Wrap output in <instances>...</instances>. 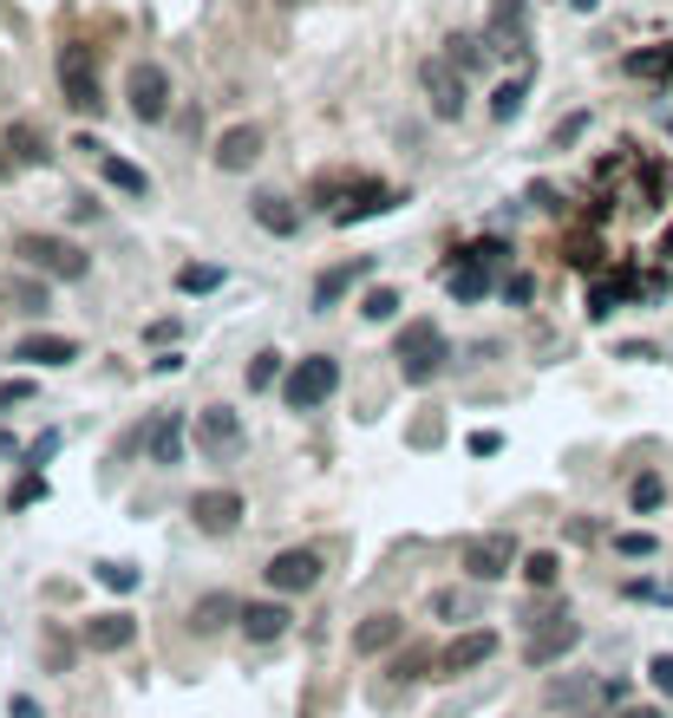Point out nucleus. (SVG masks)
Instances as JSON below:
<instances>
[{
    "label": "nucleus",
    "instance_id": "nucleus-4",
    "mask_svg": "<svg viewBox=\"0 0 673 718\" xmlns=\"http://www.w3.org/2000/svg\"><path fill=\"white\" fill-rule=\"evenodd\" d=\"M60 92H66V105H73L78 118H98L105 112V92H98V60H92V46H60Z\"/></svg>",
    "mask_w": 673,
    "mask_h": 718
},
{
    "label": "nucleus",
    "instance_id": "nucleus-22",
    "mask_svg": "<svg viewBox=\"0 0 673 718\" xmlns=\"http://www.w3.org/2000/svg\"><path fill=\"white\" fill-rule=\"evenodd\" d=\"M399 634H406V627H399V614H374V621H360V627H354V653H367V659H374V653H386V646H399Z\"/></svg>",
    "mask_w": 673,
    "mask_h": 718
},
{
    "label": "nucleus",
    "instance_id": "nucleus-28",
    "mask_svg": "<svg viewBox=\"0 0 673 718\" xmlns=\"http://www.w3.org/2000/svg\"><path fill=\"white\" fill-rule=\"evenodd\" d=\"M628 503H634V516H648V509H661V503H667V484H661L654 471H641V477L628 484Z\"/></svg>",
    "mask_w": 673,
    "mask_h": 718
},
{
    "label": "nucleus",
    "instance_id": "nucleus-33",
    "mask_svg": "<svg viewBox=\"0 0 673 718\" xmlns=\"http://www.w3.org/2000/svg\"><path fill=\"white\" fill-rule=\"evenodd\" d=\"M360 314H367V320H392V314H399V287H367V294H360Z\"/></svg>",
    "mask_w": 673,
    "mask_h": 718
},
{
    "label": "nucleus",
    "instance_id": "nucleus-17",
    "mask_svg": "<svg viewBox=\"0 0 673 718\" xmlns=\"http://www.w3.org/2000/svg\"><path fill=\"white\" fill-rule=\"evenodd\" d=\"M491 275H497V268H484L471 249H458V255H451V268H445V282H451V294H458V300H484V294H491Z\"/></svg>",
    "mask_w": 673,
    "mask_h": 718
},
{
    "label": "nucleus",
    "instance_id": "nucleus-14",
    "mask_svg": "<svg viewBox=\"0 0 673 718\" xmlns=\"http://www.w3.org/2000/svg\"><path fill=\"white\" fill-rule=\"evenodd\" d=\"M190 516H197L203 536H229V529L242 522V497H235V490H197V497H190Z\"/></svg>",
    "mask_w": 673,
    "mask_h": 718
},
{
    "label": "nucleus",
    "instance_id": "nucleus-6",
    "mask_svg": "<svg viewBox=\"0 0 673 718\" xmlns=\"http://www.w3.org/2000/svg\"><path fill=\"white\" fill-rule=\"evenodd\" d=\"M125 98H132V112H138L145 125H157V118L170 112V72L157 66V60H138L132 78H125Z\"/></svg>",
    "mask_w": 673,
    "mask_h": 718
},
{
    "label": "nucleus",
    "instance_id": "nucleus-38",
    "mask_svg": "<svg viewBox=\"0 0 673 718\" xmlns=\"http://www.w3.org/2000/svg\"><path fill=\"white\" fill-rule=\"evenodd\" d=\"M589 693H596V679H562V686H549V706H576Z\"/></svg>",
    "mask_w": 673,
    "mask_h": 718
},
{
    "label": "nucleus",
    "instance_id": "nucleus-12",
    "mask_svg": "<svg viewBox=\"0 0 673 718\" xmlns=\"http://www.w3.org/2000/svg\"><path fill=\"white\" fill-rule=\"evenodd\" d=\"M511 562H517V542H511L504 529L464 549V574H471V581H504V574H511Z\"/></svg>",
    "mask_w": 673,
    "mask_h": 718
},
{
    "label": "nucleus",
    "instance_id": "nucleus-15",
    "mask_svg": "<svg viewBox=\"0 0 673 718\" xmlns=\"http://www.w3.org/2000/svg\"><path fill=\"white\" fill-rule=\"evenodd\" d=\"M132 641H138V621H132L125 608H118V614H92V621H85V646H92V653H125Z\"/></svg>",
    "mask_w": 673,
    "mask_h": 718
},
{
    "label": "nucleus",
    "instance_id": "nucleus-19",
    "mask_svg": "<svg viewBox=\"0 0 673 718\" xmlns=\"http://www.w3.org/2000/svg\"><path fill=\"white\" fill-rule=\"evenodd\" d=\"M7 150H13V163H27V170H40V163H53V144H46V131H40L33 118H20V125H7Z\"/></svg>",
    "mask_w": 673,
    "mask_h": 718
},
{
    "label": "nucleus",
    "instance_id": "nucleus-35",
    "mask_svg": "<svg viewBox=\"0 0 673 718\" xmlns=\"http://www.w3.org/2000/svg\"><path fill=\"white\" fill-rule=\"evenodd\" d=\"M569 268H582V275H596V268H601V242H596V235H589V242H582V235L569 242Z\"/></svg>",
    "mask_w": 673,
    "mask_h": 718
},
{
    "label": "nucleus",
    "instance_id": "nucleus-31",
    "mask_svg": "<svg viewBox=\"0 0 673 718\" xmlns=\"http://www.w3.org/2000/svg\"><path fill=\"white\" fill-rule=\"evenodd\" d=\"M628 72H641V78H673V46H648V53H634Z\"/></svg>",
    "mask_w": 673,
    "mask_h": 718
},
{
    "label": "nucleus",
    "instance_id": "nucleus-9",
    "mask_svg": "<svg viewBox=\"0 0 673 718\" xmlns=\"http://www.w3.org/2000/svg\"><path fill=\"white\" fill-rule=\"evenodd\" d=\"M497 653V627H471V634H458V641L439 646V679H458V673H477L484 659Z\"/></svg>",
    "mask_w": 673,
    "mask_h": 718
},
{
    "label": "nucleus",
    "instance_id": "nucleus-10",
    "mask_svg": "<svg viewBox=\"0 0 673 718\" xmlns=\"http://www.w3.org/2000/svg\"><path fill=\"white\" fill-rule=\"evenodd\" d=\"M197 444H203L210 457H235V451L249 444V431H242V419H235L229 405H210V412H197Z\"/></svg>",
    "mask_w": 673,
    "mask_h": 718
},
{
    "label": "nucleus",
    "instance_id": "nucleus-16",
    "mask_svg": "<svg viewBox=\"0 0 673 718\" xmlns=\"http://www.w3.org/2000/svg\"><path fill=\"white\" fill-rule=\"evenodd\" d=\"M13 359H27V366H73L78 340H66V334H27V340H13Z\"/></svg>",
    "mask_w": 673,
    "mask_h": 718
},
{
    "label": "nucleus",
    "instance_id": "nucleus-26",
    "mask_svg": "<svg viewBox=\"0 0 673 718\" xmlns=\"http://www.w3.org/2000/svg\"><path fill=\"white\" fill-rule=\"evenodd\" d=\"M524 98H529V85H524V78H504V85L491 92V118H497V125H511V118L524 112Z\"/></svg>",
    "mask_w": 673,
    "mask_h": 718
},
{
    "label": "nucleus",
    "instance_id": "nucleus-18",
    "mask_svg": "<svg viewBox=\"0 0 673 718\" xmlns=\"http://www.w3.org/2000/svg\"><path fill=\"white\" fill-rule=\"evenodd\" d=\"M288 621H295V614H288L282 601H242V634H249V641H282Z\"/></svg>",
    "mask_w": 673,
    "mask_h": 718
},
{
    "label": "nucleus",
    "instance_id": "nucleus-21",
    "mask_svg": "<svg viewBox=\"0 0 673 718\" xmlns=\"http://www.w3.org/2000/svg\"><path fill=\"white\" fill-rule=\"evenodd\" d=\"M249 215H255L269 235H295V229H301V210L288 203V197H275V190H262V197L249 203Z\"/></svg>",
    "mask_w": 673,
    "mask_h": 718
},
{
    "label": "nucleus",
    "instance_id": "nucleus-32",
    "mask_svg": "<svg viewBox=\"0 0 673 718\" xmlns=\"http://www.w3.org/2000/svg\"><path fill=\"white\" fill-rule=\"evenodd\" d=\"M177 287H183V294H210V287H223V268H217V262H190V268L177 275Z\"/></svg>",
    "mask_w": 673,
    "mask_h": 718
},
{
    "label": "nucleus",
    "instance_id": "nucleus-3",
    "mask_svg": "<svg viewBox=\"0 0 673 718\" xmlns=\"http://www.w3.org/2000/svg\"><path fill=\"white\" fill-rule=\"evenodd\" d=\"M334 386H340V359L307 353V359H295L288 379H282V405H288V412H314V405L334 399Z\"/></svg>",
    "mask_w": 673,
    "mask_h": 718
},
{
    "label": "nucleus",
    "instance_id": "nucleus-37",
    "mask_svg": "<svg viewBox=\"0 0 673 718\" xmlns=\"http://www.w3.org/2000/svg\"><path fill=\"white\" fill-rule=\"evenodd\" d=\"M445 46H451L445 60H451V66H458V72H471V66H477V40H471V33H451Z\"/></svg>",
    "mask_w": 673,
    "mask_h": 718
},
{
    "label": "nucleus",
    "instance_id": "nucleus-36",
    "mask_svg": "<svg viewBox=\"0 0 673 718\" xmlns=\"http://www.w3.org/2000/svg\"><path fill=\"white\" fill-rule=\"evenodd\" d=\"M98 581L118 588V594H132V588H138V569H132V562H98Z\"/></svg>",
    "mask_w": 673,
    "mask_h": 718
},
{
    "label": "nucleus",
    "instance_id": "nucleus-46",
    "mask_svg": "<svg viewBox=\"0 0 673 718\" xmlns=\"http://www.w3.org/2000/svg\"><path fill=\"white\" fill-rule=\"evenodd\" d=\"M471 451L491 457V451H504V437H497V431H471Z\"/></svg>",
    "mask_w": 673,
    "mask_h": 718
},
{
    "label": "nucleus",
    "instance_id": "nucleus-27",
    "mask_svg": "<svg viewBox=\"0 0 673 718\" xmlns=\"http://www.w3.org/2000/svg\"><path fill=\"white\" fill-rule=\"evenodd\" d=\"M242 379H249V392H269L275 379H288V372H282V353H275V347H262V353L249 359V372H242Z\"/></svg>",
    "mask_w": 673,
    "mask_h": 718
},
{
    "label": "nucleus",
    "instance_id": "nucleus-13",
    "mask_svg": "<svg viewBox=\"0 0 673 718\" xmlns=\"http://www.w3.org/2000/svg\"><path fill=\"white\" fill-rule=\"evenodd\" d=\"M484 46H491V53H524V46H529L524 0H497V7H491V27H484Z\"/></svg>",
    "mask_w": 673,
    "mask_h": 718
},
{
    "label": "nucleus",
    "instance_id": "nucleus-42",
    "mask_svg": "<svg viewBox=\"0 0 673 718\" xmlns=\"http://www.w3.org/2000/svg\"><path fill=\"white\" fill-rule=\"evenodd\" d=\"M504 300H511V307H529V300H536V275H511V282H504Z\"/></svg>",
    "mask_w": 673,
    "mask_h": 718
},
{
    "label": "nucleus",
    "instance_id": "nucleus-1",
    "mask_svg": "<svg viewBox=\"0 0 673 718\" xmlns=\"http://www.w3.org/2000/svg\"><path fill=\"white\" fill-rule=\"evenodd\" d=\"M13 255H20L27 268L53 275V282H85V275H92V255H85L78 242H66V235H46V229L13 235Z\"/></svg>",
    "mask_w": 673,
    "mask_h": 718
},
{
    "label": "nucleus",
    "instance_id": "nucleus-24",
    "mask_svg": "<svg viewBox=\"0 0 673 718\" xmlns=\"http://www.w3.org/2000/svg\"><path fill=\"white\" fill-rule=\"evenodd\" d=\"M360 275H367V262H347V268H327V275L314 282V307H334V300H340L347 287L360 282Z\"/></svg>",
    "mask_w": 673,
    "mask_h": 718
},
{
    "label": "nucleus",
    "instance_id": "nucleus-2",
    "mask_svg": "<svg viewBox=\"0 0 673 718\" xmlns=\"http://www.w3.org/2000/svg\"><path fill=\"white\" fill-rule=\"evenodd\" d=\"M392 359H399L406 386H425V379H439V372H445V334H439L432 320H412V327H399Z\"/></svg>",
    "mask_w": 673,
    "mask_h": 718
},
{
    "label": "nucleus",
    "instance_id": "nucleus-45",
    "mask_svg": "<svg viewBox=\"0 0 673 718\" xmlns=\"http://www.w3.org/2000/svg\"><path fill=\"white\" fill-rule=\"evenodd\" d=\"M13 300H20V307H27V314H40V307H46V287L20 282V287H13Z\"/></svg>",
    "mask_w": 673,
    "mask_h": 718
},
{
    "label": "nucleus",
    "instance_id": "nucleus-41",
    "mask_svg": "<svg viewBox=\"0 0 673 718\" xmlns=\"http://www.w3.org/2000/svg\"><path fill=\"white\" fill-rule=\"evenodd\" d=\"M53 451H60V431H40V437L27 444V471H40V464H46Z\"/></svg>",
    "mask_w": 673,
    "mask_h": 718
},
{
    "label": "nucleus",
    "instance_id": "nucleus-47",
    "mask_svg": "<svg viewBox=\"0 0 673 718\" xmlns=\"http://www.w3.org/2000/svg\"><path fill=\"white\" fill-rule=\"evenodd\" d=\"M27 392H33V386H27V379H13V386H0V412H7V405H13V399H27Z\"/></svg>",
    "mask_w": 673,
    "mask_h": 718
},
{
    "label": "nucleus",
    "instance_id": "nucleus-48",
    "mask_svg": "<svg viewBox=\"0 0 673 718\" xmlns=\"http://www.w3.org/2000/svg\"><path fill=\"white\" fill-rule=\"evenodd\" d=\"M621 718H661V706H634V712H621Z\"/></svg>",
    "mask_w": 673,
    "mask_h": 718
},
{
    "label": "nucleus",
    "instance_id": "nucleus-49",
    "mask_svg": "<svg viewBox=\"0 0 673 718\" xmlns=\"http://www.w3.org/2000/svg\"><path fill=\"white\" fill-rule=\"evenodd\" d=\"M7 170H13V150H7V144H0V183H7Z\"/></svg>",
    "mask_w": 673,
    "mask_h": 718
},
{
    "label": "nucleus",
    "instance_id": "nucleus-11",
    "mask_svg": "<svg viewBox=\"0 0 673 718\" xmlns=\"http://www.w3.org/2000/svg\"><path fill=\"white\" fill-rule=\"evenodd\" d=\"M419 78H425V98H432V112H439L445 125H451V118H464V78H458L451 60H425Z\"/></svg>",
    "mask_w": 673,
    "mask_h": 718
},
{
    "label": "nucleus",
    "instance_id": "nucleus-44",
    "mask_svg": "<svg viewBox=\"0 0 673 718\" xmlns=\"http://www.w3.org/2000/svg\"><path fill=\"white\" fill-rule=\"evenodd\" d=\"M40 497H46V484H40V471H33V477H27V484H20L7 503H13V509H27V503H40Z\"/></svg>",
    "mask_w": 673,
    "mask_h": 718
},
{
    "label": "nucleus",
    "instance_id": "nucleus-30",
    "mask_svg": "<svg viewBox=\"0 0 673 718\" xmlns=\"http://www.w3.org/2000/svg\"><path fill=\"white\" fill-rule=\"evenodd\" d=\"M556 574H562L556 549H536V556H524V581H529V588H556Z\"/></svg>",
    "mask_w": 673,
    "mask_h": 718
},
{
    "label": "nucleus",
    "instance_id": "nucleus-8",
    "mask_svg": "<svg viewBox=\"0 0 673 718\" xmlns=\"http://www.w3.org/2000/svg\"><path fill=\"white\" fill-rule=\"evenodd\" d=\"M320 569H327V562H320V549H282V556H269V588H275V594H307V588H314V581H320Z\"/></svg>",
    "mask_w": 673,
    "mask_h": 718
},
{
    "label": "nucleus",
    "instance_id": "nucleus-20",
    "mask_svg": "<svg viewBox=\"0 0 673 718\" xmlns=\"http://www.w3.org/2000/svg\"><path fill=\"white\" fill-rule=\"evenodd\" d=\"M190 627H197V634L242 627V601H235V594H203V601H197V614H190Z\"/></svg>",
    "mask_w": 673,
    "mask_h": 718
},
{
    "label": "nucleus",
    "instance_id": "nucleus-43",
    "mask_svg": "<svg viewBox=\"0 0 673 718\" xmlns=\"http://www.w3.org/2000/svg\"><path fill=\"white\" fill-rule=\"evenodd\" d=\"M614 549L621 556H654V536L648 529H628V536H614Z\"/></svg>",
    "mask_w": 673,
    "mask_h": 718
},
{
    "label": "nucleus",
    "instance_id": "nucleus-25",
    "mask_svg": "<svg viewBox=\"0 0 673 718\" xmlns=\"http://www.w3.org/2000/svg\"><path fill=\"white\" fill-rule=\"evenodd\" d=\"M150 457L157 464H177L183 457V419H157L150 425Z\"/></svg>",
    "mask_w": 673,
    "mask_h": 718
},
{
    "label": "nucleus",
    "instance_id": "nucleus-29",
    "mask_svg": "<svg viewBox=\"0 0 673 718\" xmlns=\"http://www.w3.org/2000/svg\"><path fill=\"white\" fill-rule=\"evenodd\" d=\"M432 666H439V653H432V646H406V653L392 659V679H425Z\"/></svg>",
    "mask_w": 673,
    "mask_h": 718
},
{
    "label": "nucleus",
    "instance_id": "nucleus-50",
    "mask_svg": "<svg viewBox=\"0 0 673 718\" xmlns=\"http://www.w3.org/2000/svg\"><path fill=\"white\" fill-rule=\"evenodd\" d=\"M569 7H576V13H596L601 0H569Z\"/></svg>",
    "mask_w": 673,
    "mask_h": 718
},
{
    "label": "nucleus",
    "instance_id": "nucleus-23",
    "mask_svg": "<svg viewBox=\"0 0 673 718\" xmlns=\"http://www.w3.org/2000/svg\"><path fill=\"white\" fill-rule=\"evenodd\" d=\"M98 170H105L112 190H125V197H150V177L132 163V157H98Z\"/></svg>",
    "mask_w": 673,
    "mask_h": 718
},
{
    "label": "nucleus",
    "instance_id": "nucleus-51",
    "mask_svg": "<svg viewBox=\"0 0 673 718\" xmlns=\"http://www.w3.org/2000/svg\"><path fill=\"white\" fill-rule=\"evenodd\" d=\"M661 255H667V262H673V229H667V235H661Z\"/></svg>",
    "mask_w": 673,
    "mask_h": 718
},
{
    "label": "nucleus",
    "instance_id": "nucleus-39",
    "mask_svg": "<svg viewBox=\"0 0 673 718\" xmlns=\"http://www.w3.org/2000/svg\"><path fill=\"white\" fill-rule=\"evenodd\" d=\"M648 679H654L661 699H673V653H654V659H648Z\"/></svg>",
    "mask_w": 673,
    "mask_h": 718
},
{
    "label": "nucleus",
    "instance_id": "nucleus-52",
    "mask_svg": "<svg viewBox=\"0 0 673 718\" xmlns=\"http://www.w3.org/2000/svg\"><path fill=\"white\" fill-rule=\"evenodd\" d=\"M275 7H307V0H275Z\"/></svg>",
    "mask_w": 673,
    "mask_h": 718
},
{
    "label": "nucleus",
    "instance_id": "nucleus-40",
    "mask_svg": "<svg viewBox=\"0 0 673 718\" xmlns=\"http://www.w3.org/2000/svg\"><path fill=\"white\" fill-rule=\"evenodd\" d=\"M582 131H589V112H569V118L556 125V138H549V144H556V150H569V144L582 138Z\"/></svg>",
    "mask_w": 673,
    "mask_h": 718
},
{
    "label": "nucleus",
    "instance_id": "nucleus-5",
    "mask_svg": "<svg viewBox=\"0 0 673 718\" xmlns=\"http://www.w3.org/2000/svg\"><path fill=\"white\" fill-rule=\"evenodd\" d=\"M582 646V627L569 621V614H549V621H536L529 627V641H524V666L529 673H543V666H556L562 653H576Z\"/></svg>",
    "mask_w": 673,
    "mask_h": 718
},
{
    "label": "nucleus",
    "instance_id": "nucleus-7",
    "mask_svg": "<svg viewBox=\"0 0 673 718\" xmlns=\"http://www.w3.org/2000/svg\"><path fill=\"white\" fill-rule=\"evenodd\" d=\"M262 150H269V131H262V125H229L210 157H217V170H223V177H242V170H255V163H262Z\"/></svg>",
    "mask_w": 673,
    "mask_h": 718
},
{
    "label": "nucleus",
    "instance_id": "nucleus-34",
    "mask_svg": "<svg viewBox=\"0 0 673 718\" xmlns=\"http://www.w3.org/2000/svg\"><path fill=\"white\" fill-rule=\"evenodd\" d=\"M621 294H628V275H614V282H596L589 287V314H614V300H621Z\"/></svg>",
    "mask_w": 673,
    "mask_h": 718
}]
</instances>
